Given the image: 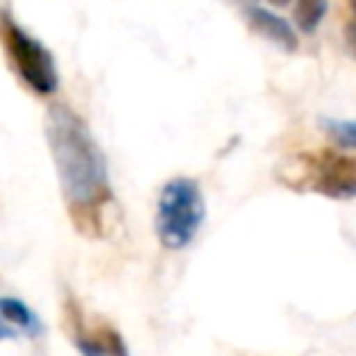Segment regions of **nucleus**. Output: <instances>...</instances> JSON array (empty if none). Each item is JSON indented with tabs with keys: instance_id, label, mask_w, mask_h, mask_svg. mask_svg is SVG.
<instances>
[{
	"instance_id": "13",
	"label": "nucleus",
	"mask_w": 356,
	"mask_h": 356,
	"mask_svg": "<svg viewBox=\"0 0 356 356\" xmlns=\"http://www.w3.org/2000/svg\"><path fill=\"white\" fill-rule=\"evenodd\" d=\"M231 3H253V0H231Z\"/></svg>"
},
{
	"instance_id": "10",
	"label": "nucleus",
	"mask_w": 356,
	"mask_h": 356,
	"mask_svg": "<svg viewBox=\"0 0 356 356\" xmlns=\"http://www.w3.org/2000/svg\"><path fill=\"white\" fill-rule=\"evenodd\" d=\"M345 47L356 58V0H350V19L345 25Z\"/></svg>"
},
{
	"instance_id": "6",
	"label": "nucleus",
	"mask_w": 356,
	"mask_h": 356,
	"mask_svg": "<svg viewBox=\"0 0 356 356\" xmlns=\"http://www.w3.org/2000/svg\"><path fill=\"white\" fill-rule=\"evenodd\" d=\"M245 19L250 25L253 33H259L261 39L278 44L281 50H295L298 47V33L292 31V25L286 19H281L278 14L267 11V8H259V6H248L245 8Z\"/></svg>"
},
{
	"instance_id": "1",
	"label": "nucleus",
	"mask_w": 356,
	"mask_h": 356,
	"mask_svg": "<svg viewBox=\"0 0 356 356\" xmlns=\"http://www.w3.org/2000/svg\"><path fill=\"white\" fill-rule=\"evenodd\" d=\"M44 136L53 153L56 175L75 231L86 236L106 234V209L111 206L106 156L83 117L67 106H50Z\"/></svg>"
},
{
	"instance_id": "3",
	"label": "nucleus",
	"mask_w": 356,
	"mask_h": 356,
	"mask_svg": "<svg viewBox=\"0 0 356 356\" xmlns=\"http://www.w3.org/2000/svg\"><path fill=\"white\" fill-rule=\"evenodd\" d=\"M203 217H206V203L195 178L178 175L161 186L156 206V234L164 248L170 250L186 248L197 236Z\"/></svg>"
},
{
	"instance_id": "8",
	"label": "nucleus",
	"mask_w": 356,
	"mask_h": 356,
	"mask_svg": "<svg viewBox=\"0 0 356 356\" xmlns=\"http://www.w3.org/2000/svg\"><path fill=\"white\" fill-rule=\"evenodd\" d=\"M325 17V0H298L295 3V25L300 33H314Z\"/></svg>"
},
{
	"instance_id": "2",
	"label": "nucleus",
	"mask_w": 356,
	"mask_h": 356,
	"mask_svg": "<svg viewBox=\"0 0 356 356\" xmlns=\"http://www.w3.org/2000/svg\"><path fill=\"white\" fill-rule=\"evenodd\" d=\"M278 181L303 189V192H317L334 200H350L356 197V156L350 153H303L281 164Z\"/></svg>"
},
{
	"instance_id": "7",
	"label": "nucleus",
	"mask_w": 356,
	"mask_h": 356,
	"mask_svg": "<svg viewBox=\"0 0 356 356\" xmlns=\"http://www.w3.org/2000/svg\"><path fill=\"white\" fill-rule=\"evenodd\" d=\"M0 323L8 325L11 331H22L25 337H39L44 331L39 314L19 298H8V295H0Z\"/></svg>"
},
{
	"instance_id": "5",
	"label": "nucleus",
	"mask_w": 356,
	"mask_h": 356,
	"mask_svg": "<svg viewBox=\"0 0 356 356\" xmlns=\"http://www.w3.org/2000/svg\"><path fill=\"white\" fill-rule=\"evenodd\" d=\"M64 328L81 356H128L122 334L108 323H92L75 298H64Z\"/></svg>"
},
{
	"instance_id": "11",
	"label": "nucleus",
	"mask_w": 356,
	"mask_h": 356,
	"mask_svg": "<svg viewBox=\"0 0 356 356\" xmlns=\"http://www.w3.org/2000/svg\"><path fill=\"white\" fill-rule=\"evenodd\" d=\"M6 337H11V328L8 325H0V339H6Z\"/></svg>"
},
{
	"instance_id": "9",
	"label": "nucleus",
	"mask_w": 356,
	"mask_h": 356,
	"mask_svg": "<svg viewBox=\"0 0 356 356\" xmlns=\"http://www.w3.org/2000/svg\"><path fill=\"white\" fill-rule=\"evenodd\" d=\"M323 128H325V134H328L339 147L356 150V120H331V117H325V120H323Z\"/></svg>"
},
{
	"instance_id": "4",
	"label": "nucleus",
	"mask_w": 356,
	"mask_h": 356,
	"mask_svg": "<svg viewBox=\"0 0 356 356\" xmlns=\"http://www.w3.org/2000/svg\"><path fill=\"white\" fill-rule=\"evenodd\" d=\"M0 42L8 53V64L36 95H53L58 89V70L50 50L33 39L8 11L0 8Z\"/></svg>"
},
{
	"instance_id": "12",
	"label": "nucleus",
	"mask_w": 356,
	"mask_h": 356,
	"mask_svg": "<svg viewBox=\"0 0 356 356\" xmlns=\"http://www.w3.org/2000/svg\"><path fill=\"white\" fill-rule=\"evenodd\" d=\"M270 3H273V6H286L289 0H270Z\"/></svg>"
}]
</instances>
